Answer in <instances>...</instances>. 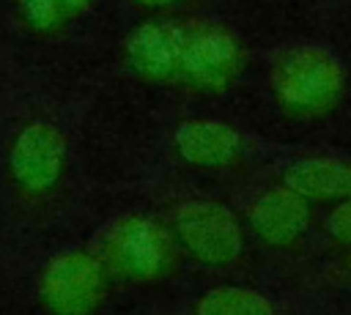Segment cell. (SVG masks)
<instances>
[{
    "label": "cell",
    "mask_w": 351,
    "mask_h": 315,
    "mask_svg": "<svg viewBox=\"0 0 351 315\" xmlns=\"http://www.w3.org/2000/svg\"><path fill=\"white\" fill-rule=\"evenodd\" d=\"M310 205H313L310 200H304L282 181L266 186L247 205L250 233L269 249H288L307 233L313 219Z\"/></svg>",
    "instance_id": "cell-8"
},
{
    "label": "cell",
    "mask_w": 351,
    "mask_h": 315,
    "mask_svg": "<svg viewBox=\"0 0 351 315\" xmlns=\"http://www.w3.org/2000/svg\"><path fill=\"white\" fill-rule=\"evenodd\" d=\"M96 255L110 277L126 282H159L178 260V241L159 219L145 214L118 216L99 238Z\"/></svg>",
    "instance_id": "cell-2"
},
{
    "label": "cell",
    "mask_w": 351,
    "mask_h": 315,
    "mask_svg": "<svg viewBox=\"0 0 351 315\" xmlns=\"http://www.w3.org/2000/svg\"><path fill=\"white\" fill-rule=\"evenodd\" d=\"M176 156L200 170L236 167L244 159V134L219 118H184L173 129Z\"/></svg>",
    "instance_id": "cell-9"
},
{
    "label": "cell",
    "mask_w": 351,
    "mask_h": 315,
    "mask_svg": "<svg viewBox=\"0 0 351 315\" xmlns=\"http://www.w3.org/2000/svg\"><path fill=\"white\" fill-rule=\"evenodd\" d=\"M247 68V52L239 36L208 19L181 22L178 85L200 96H219L236 85Z\"/></svg>",
    "instance_id": "cell-3"
},
{
    "label": "cell",
    "mask_w": 351,
    "mask_h": 315,
    "mask_svg": "<svg viewBox=\"0 0 351 315\" xmlns=\"http://www.w3.org/2000/svg\"><path fill=\"white\" fill-rule=\"evenodd\" d=\"M19 22L41 38H52L63 33V27L71 22L60 5V0H14Z\"/></svg>",
    "instance_id": "cell-12"
},
{
    "label": "cell",
    "mask_w": 351,
    "mask_h": 315,
    "mask_svg": "<svg viewBox=\"0 0 351 315\" xmlns=\"http://www.w3.org/2000/svg\"><path fill=\"white\" fill-rule=\"evenodd\" d=\"M90 3L93 0H60V5H63V11H66L69 19H80L90 8Z\"/></svg>",
    "instance_id": "cell-15"
},
{
    "label": "cell",
    "mask_w": 351,
    "mask_h": 315,
    "mask_svg": "<svg viewBox=\"0 0 351 315\" xmlns=\"http://www.w3.org/2000/svg\"><path fill=\"white\" fill-rule=\"evenodd\" d=\"M329 233L337 244L343 247H351V197L340 200L332 205V214H329Z\"/></svg>",
    "instance_id": "cell-13"
},
{
    "label": "cell",
    "mask_w": 351,
    "mask_h": 315,
    "mask_svg": "<svg viewBox=\"0 0 351 315\" xmlns=\"http://www.w3.org/2000/svg\"><path fill=\"white\" fill-rule=\"evenodd\" d=\"M173 236L197 263L233 266L244 255V227L236 211L217 200H184L173 211Z\"/></svg>",
    "instance_id": "cell-6"
},
{
    "label": "cell",
    "mask_w": 351,
    "mask_h": 315,
    "mask_svg": "<svg viewBox=\"0 0 351 315\" xmlns=\"http://www.w3.org/2000/svg\"><path fill=\"white\" fill-rule=\"evenodd\" d=\"M346 268H348V274H351V247H348V257H346Z\"/></svg>",
    "instance_id": "cell-16"
},
{
    "label": "cell",
    "mask_w": 351,
    "mask_h": 315,
    "mask_svg": "<svg viewBox=\"0 0 351 315\" xmlns=\"http://www.w3.org/2000/svg\"><path fill=\"white\" fill-rule=\"evenodd\" d=\"M69 167L66 134L44 118H33L16 129L5 153V173L16 194L27 200L49 197Z\"/></svg>",
    "instance_id": "cell-5"
},
{
    "label": "cell",
    "mask_w": 351,
    "mask_h": 315,
    "mask_svg": "<svg viewBox=\"0 0 351 315\" xmlns=\"http://www.w3.org/2000/svg\"><path fill=\"white\" fill-rule=\"evenodd\" d=\"M346 66L340 58L315 44H296L274 55L269 88L285 118L318 121L332 115L346 96Z\"/></svg>",
    "instance_id": "cell-1"
},
{
    "label": "cell",
    "mask_w": 351,
    "mask_h": 315,
    "mask_svg": "<svg viewBox=\"0 0 351 315\" xmlns=\"http://www.w3.org/2000/svg\"><path fill=\"white\" fill-rule=\"evenodd\" d=\"M110 293V271L90 249H60L38 271L36 296L47 315H96Z\"/></svg>",
    "instance_id": "cell-4"
},
{
    "label": "cell",
    "mask_w": 351,
    "mask_h": 315,
    "mask_svg": "<svg viewBox=\"0 0 351 315\" xmlns=\"http://www.w3.org/2000/svg\"><path fill=\"white\" fill-rule=\"evenodd\" d=\"M129 71L148 85H178L181 66V22L151 16L140 22L123 41Z\"/></svg>",
    "instance_id": "cell-7"
},
{
    "label": "cell",
    "mask_w": 351,
    "mask_h": 315,
    "mask_svg": "<svg viewBox=\"0 0 351 315\" xmlns=\"http://www.w3.org/2000/svg\"><path fill=\"white\" fill-rule=\"evenodd\" d=\"M192 315H277L274 301L247 285H217L206 290Z\"/></svg>",
    "instance_id": "cell-11"
},
{
    "label": "cell",
    "mask_w": 351,
    "mask_h": 315,
    "mask_svg": "<svg viewBox=\"0 0 351 315\" xmlns=\"http://www.w3.org/2000/svg\"><path fill=\"white\" fill-rule=\"evenodd\" d=\"M184 0H132V5L143 14H151V16H159V14H167L173 8H178Z\"/></svg>",
    "instance_id": "cell-14"
},
{
    "label": "cell",
    "mask_w": 351,
    "mask_h": 315,
    "mask_svg": "<svg viewBox=\"0 0 351 315\" xmlns=\"http://www.w3.org/2000/svg\"><path fill=\"white\" fill-rule=\"evenodd\" d=\"M310 203H340L351 197V159L340 156H304L291 162L280 178Z\"/></svg>",
    "instance_id": "cell-10"
}]
</instances>
